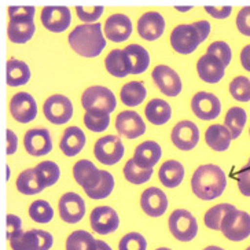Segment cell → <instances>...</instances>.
<instances>
[{
	"label": "cell",
	"instance_id": "obj_49",
	"mask_svg": "<svg viewBox=\"0 0 250 250\" xmlns=\"http://www.w3.org/2000/svg\"><path fill=\"white\" fill-rule=\"evenodd\" d=\"M21 219L18 217V216H15V214H7V217H6V226H7V241H10L13 236L18 235L21 231H22V228H21Z\"/></svg>",
	"mask_w": 250,
	"mask_h": 250
},
{
	"label": "cell",
	"instance_id": "obj_17",
	"mask_svg": "<svg viewBox=\"0 0 250 250\" xmlns=\"http://www.w3.org/2000/svg\"><path fill=\"white\" fill-rule=\"evenodd\" d=\"M25 150L33 157H42L48 154L52 150L51 133L45 128L29 129L23 138Z\"/></svg>",
	"mask_w": 250,
	"mask_h": 250
},
{
	"label": "cell",
	"instance_id": "obj_51",
	"mask_svg": "<svg viewBox=\"0 0 250 250\" xmlns=\"http://www.w3.org/2000/svg\"><path fill=\"white\" fill-rule=\"evenodd\" d=\"M6 139H7V155L14 154L17 151V147H18V138L11 129H7L6 131Z\"/></svg>",
	"mask_w": 250,
	"mask_h": 250
},
{
	"label": "cell",
	"instance_id": "obj_26",
	"mask_svg": "<svg viewBox=\"0 0 250 250\" xmlns=\"http://www.w3.org/2000/svg\"><path fill=\"white\" fill-rule=\"evenodd\" d=\"M85 146V135L79 126H69L62 135L59 147L67 157H74Z\"/></svg>",
	"mask_w": 250,
	"mask_h": 250
},
{
	"label": "cell",
	"instance_id": "obj_22",
	"mask_svg": "<svg viewBox=\"0 0 250 250\" xmlns=\"http://www.w3.org/2000/svg\"><path fill=\"white\" fill-rule=\"evenodd\" d=\"M165 30V20L157 11L145 13L138 21V33L145 40L153 42L162 36Z\"/></svg>",
	"mask_w": 250,
	"mask_h": 250
},
{
	"label": "cell",
	"instance_id": "obj_52",
	"mask_svg": "<svg viewBox=\"0 0 250 250\" xmlns=\"http://www.w3.org/2000/svg\"><path fill=\"white\" fill-rule=\"evenodd\" d=\"M241 63L248 72H250V44L243 47L242 52H241Z\"/></svg>",
	"mask_w": 250,
	"mask_h": 250
},
{
	"label": "cell",
	"instance_id": "obj_32",
	"mask_svg": "<svg viewBox=\"0 0 250 250\" xmlns=\"http://www.w3.org/2000/svg\"><path fill=\"white\" fill-rule=\"evenodd\" d=\"M145 113L151 124L164 125L172 117V107L169 106V103L162 99H153L147 103Z\"/></svg>",
	"mask_w": 250,
	"mask_h": 250
},
{
	"label": "cell",
	"instance_id": "obj_19",
	"mask_svg": "<svg viewBox=\"0 0 250 250\" xmlns=\"http://www.w3.org/2000/svg\"><path fill=\"white\" fill-rule=\"evenodd\" d=\"M140 206L143 212L150 217H160L168 209V198L167 194L161 188L150 187L142 192Z\"/></svg>",
	"mask_w": 250,
	"mask_h": 250
},
{
	"label": "cell",
	"instance_id": "obj_18",
	"mask_svg": "<svg viewBox=\"0 0 250 250\" xmlns=\"http://www.w3.org/2000/svg\"><path fill=\"white\" fill-rule=\"evenodd\" d=\"M199 129L192 121H180L172 129V142L177 148L188 151L198 145Z\"/></svg>",
	"mask_w": 250,
	"mask_h": 250
},
{
	"label": "cell",
	"instance_id": "obj_55",
	"mask_svg": "<svg viewBox=\"0 0 250 250\" xmlns=\"http://www.w3.org/2000/svg\"><path fill=\"white\" fill-rule=\"evenodd\" d=\"M155 250H172V249H169V248H158V249H155Z\"/></svg>",
	"mask_w": 250,
	"mask_h": 250
},
{
	"label": "cell",
	"instance_id": "obj_31",
	"mask_svg": "<svg viewBox=\"0 0 250 250\" xmlns=\"http://www.w3.org/2000/svg\"><path fill=\"white\" fill-rule=\"evenodd\" d=\"M158 176L161 183L168 187V188H175L179 184L183 182L184 179V168L183 165L179 161L175 160H169L165 161L160 168Z\"/></svg>",
	"mask_w": 250,
	"mask_h": 250
},
{
	"label": "cell",
	"instance_id": "obj_14",
	"mask_svg": "<svg viewBox=\"0 0 250 250\" xmlns=\"http://www.w3.org/2000/svg\"><path fill=\"white\" fill-rule=\"evenodd\" d=\"M72 14L66 6H45L42 10V23L45 29L59 33L70 26Z\"/></svg>",
	"mask_w": 250,
	"mask_h": 250
},
{
	"label": "cell",
	"instance_id": "obj_45",
	"mask_svg": "<svg viewBox=\"0 0 250 250\" xmlns=\"http://www.w3.org/2000/svg\"><path fill=\"white\" fill-rule=\"evenodd\" d=\"M206 54L214 55L216 58H219L224 63V66H228L231 62V57H232V51L229 48V45L226 42H214L208 47Z\"/></svg>",
	"mask_w": 250,
	"mask_h": 250
},
{
	"label": "cell",
	"instance_id": "obj_41",
	"mask_svg": "<svg viewBox=\"0 0 250 250\" xmlns=\"http://www.w3.org/2000/svg\"><path fill=\"white\" fill-rule=\"evenodd\" d=\"M29 216L30 219L36 223L47 224L54 217V209L47 201L37 199V201H33L32 205L29 206Z\"/></svg>",
	"mask_w": 250,
	"mask_h": 250
},
{
	"label": "cell",
	"instance_id": "obj_1",
	"mask_svg": "<svg viewBox=\"0 0 250 250\" xmlns=\"http://www.w3.org/2000/svg\"><path fill=\"white\" fill-rule=\"evenodd\" d=\"M191 187L199 199L212 201L224 192L227 187V177L224 170L217 165H202L192 175Z\"/></svg>",
	"mask_w": 250,
	"mask_h": 250
},
{
	"label": "cell",
	"instance_id": "obj_53",
	"mask_svg": "<svg viewBox=\"0 0 250 250\" xmlns=\"http://www.w3.org/2000/svg\"><path fill=\"white\" fill-rule=\"evenodd\" d=\"M96 250H113L107 245L106 242H103V241H101V239H96Z\"/></svg>",
	"mask_w": 250,
	"mask_h": 250
},
{
	"label": "cell",
	"instance_id": "obj_48",
	"mask_svg": "<svg viewBox=\"0 0 250 250\" xmlns=\"http://www.w3.org/2000/svg\"><path fill=\"white\" fill-rule=\"evenodd\" d=\"M238 187L239 191L242 192L245 197H250V167H245L242 170L236 173Z\"/></svg>",
	"mask_w": 250,
	"mask_h": 250
},
{
	"label": "cell",
	"instance_id": "obj_2",
	"mask_svg": "<svg viewBox=\"0 0 250 250\" xmlns=\"http://www.w3.org/2000/svg\"><path fill=\"white\" fill-rule=\"evenodd\" d=\"M69 44L84 58H95L106 47L101 23L79 25L69 35Z\"/></svg>",
	"mask_w": 250,
	"mask_h": 250
},
{
	"label": "cell",
	"instance_id": "obj_46",
	"mask_svg": "<svg viewBox=\"0 0 250 250\" xmlns=\"http://www.w3.org/2000/svg\"><path fill=\"white\" fill-rule=\"evenodd\" d=\"M103 6H77L76 11L81 21L85 23H92L101 18L103 13Z\"/></svg>",
	"mask_w": 250,
	"mask_h": 250
},
{
	"label": "cell",
	"instance_id": "obj_20",
	"mask_svg": "<svg viewBox=\"0 0 250 250\" xmlns=\"http://www.w3.org/2000/svg\"><path fill=\"white\" fill-rule=\"evenodd\" d=\"M116 128L120 135L128 139L139 138L146 132V124L139 114L133 110L121 111L116 118Z\"/></svg>",
	"mask_w": 250,
	"mask_h": 250
},
{
	"label": "cell",
	"instance_id": "obj_28",
	"mask_svg": "<svg viewBox=\"0 0 250 250\" xmlns=\"http://www.w3.org/2000/svg\"><path fill=\"white\" fill-rule=\"evenodd\" d=\"M206 145L214 151H226L232 140V135L226 125H210L205 132Z\"/></svg>",
	"mask_w": 250,
	"mask_h": 250
},
{
	"label": "cell",
	"instance_id": "obj_35",
	"mask_svg": "<svg viewBox=\"0 0 250 250\" xmlns=\"http://www.w3.org/2000/svg\"><path fill=\"white\" fill-rule=\"evenodd\" d=\"M234 209H236V208L231 204H219V205L210 208L204 217L205 226L210 229H214V231H221V224H223L224 217Z\"/></svg>",
	"mask_w": 250,
	"mask_h": 250
},
{
	"label": "cell",
	"instance_id": "obj_15",
	"mask_svg": "<svg viewBox=\"0 0 250 250\" xmlns=\"http://www.w3.org/2000/svg\"><path fill=\"white\" fill-rule=\"evenodd\" d=\"M59 214L61 219L69 224H76L85 214V202L76 192H66L59 199Z\"/></svg>",
	"mask_w": 250,
	"mask_h": 250
},
{
	"label": "cell",
	"instance_id": "obj_27",
	"mask_svg": "<svg viewBox=\"0 0 250 250\" xmlns=\"http://www.w3.org/2000/svg\"><path fill=\"white\" fill-rule=\"evenodd\" d=\"M45 187L47 186L42 180L36 168L25 169L17 177V188H18V191L22 192L25 195L39 194L43 191Z\"/></svg>",
	"mask_w": 250,
	"mask_h": 250
},
{
	"label": "cell",
	"instance_id": "obj_34",
	"mask_svg": "<svg viewBox=\"0 0 250 250\" xmlns=\"http://www.w3.org/2000/svg\"><path fill=\"white\" fill-rule=\"evenodd\" d=\"M146 95H147V89L142 81L126 83L120 92V98H121L123 103L125 106H129V107L140 104L146 99Z\"/></svg>",
	"mask_w": 250,
	"mask_h": 250
},
{
	"label": "cell",
	"instance_id": "obj_13",
	"mask_svg": "<svg viewBox=\"0 0 250 250\" xmlns=\"http://www.w3.org/2000/svg\"><path fill=\"white\" fill-rule=\"evenodd\" d=\"M91 227L92 229L101 234V235H107L114 232L118 228L120 219H118L117 212L110 208V206H98L91 212Z\"/></svg>",
	"mask_w": 250,
	"mask_h": 250
},
{
	"label": "cell",
	"instance_id": "obj_33",
	"mask_svg": "<svg viewBox=\"0 0 250 250\" xmlns=\"http://www.w3.org/2000/svg\"><path fill=\"white\" fill-rule=\"evenodd\" d=\"M104 65L107 72L114 76V77H125L128 74H131V66L128 58L124 54V50H113L109 52V55L106 57Z\"/></svg>",
	"mask_w": 250,
	"mask_h": 250
},
{
	"label": "cell",
	"instance_id": "obj_25",
	"mask_svg": "<svg viewBox=\"0 0 250 250\" xmlns=\"http://www.w3.org/2000/svg\"><path fill=\"white\" fill-rule=\"evenodd\" d=\"M101 170L102 169H98L89 160H80V161L76 162L73 167L74 180L80 184L81 187L85 190V192H87L99 180Z\"/></svg>",
	"mask_w": 250,
	"mask_h": 250
},
{
	"label": "cell",
	"instance_id": "obj_21",
	"mask_svg": "<svg viewBox=\"0 0 250 250\" xmlns=\"http://www.w3.org/2000/svg\"><path fill=\"white\" fill-rule=\"evenodd\" d=\"M104 35L109 40L116 43H121L129 39L132 35V22L128 15L118 13L110 15L104 22Z\"/></svg>",
	"mask_w": 250,
	"mask_h": 250
},
{
	"label": "cell",
	"instance_id": "obj_8",
	"mask_svg": "<svg viewBox=\"0 0 250 250\" xmlns=\"http://www.w3.org/2000/svg\"><path fill=\"white\" fill-rule=\"evenodd\" d=\"M81 103L87 111L99 110L106 111L109 114L111 111H114L116 106H117L114 94L110 89L102 87V85H95V87H89L85 89L81 96Z\"/></svg>",
	"mask_w": 250,
	"mask_h": 250
},
{
	"label": "cell",
	"instance_id": "obj_39",
	"mask_svg": "<svg viewBox=\"0 0 250 250\" xmlns=\"http://www.w3.org/2000/svg\"><path fill=\"white\" fill-rule=\"evenodd\" d=\"M84 124L92 132H103L110 124V114L106 111L88 110L84 114Z\"/></svg>",
	"mask_w": 250,
	"mask_h": 250
},
{
	"label": "cell",
	"instance_id": "obj_30",
	"mask_svg": "<svg viewBox=\"0 0 250 250\" xmlns=\"http://www.w3.org/2000/svg\"><path fill=\"white\" fill-rule=\"evenodd\" d=\"M30 80L29 66L20 59H8L6 65V83L10 87L23 85Z\"/></svg>",
	"mask_w": 250,
	"mask_h": 250
},
{
	"label": "cell",
	"instance_id": "obj_29",
	"mask_svg": "<svg viewBox=\"0 0 250 250\" xmlns=\"http://www.w3.org/2000/svg\"><path fill=\"white\" fill-rule=\"evenodd\" d=\"M124 54L129 62L131 74H140L147 70L150 65V54L145 47L139 44L126 45L124 48Z\"/></svg>",
	"mask_w": 250,
	"mask_h": 250
},
{
	"label": "cell",
	"instance_id": "obj_38",
	"mask_svg": "<svg viewBox=\"0 0 250 250\" xmlns=\"http://www.w3.org/2000/svg\"><path fill=\"white\" fill-rule=\"evenodd\" d=\"M114 188V177L107 170H101V177L95 186L85 194L92 199H103L109 197Z\"/></svg>",
	"mask_w": 250,
	"mask_h": 250
},
{
	"label": "cell",
	"instance_id": "obj_36",
	"mask_svg": "<svg viewBox=\"0 0 250 250\" xmlns=\"http://www.w3.org/2000/svg\"><path fill=\"white\" fill-rule=\"evenodd\" d=\"M66 250H96V239L84 229H77L67 236Z\"/></svg>",
	"mask_w": 250,
	"mask_h": 250
},
{
	"label": "cell",
	"instance_id": "obj_3",
	"mask_svg": "<svg viewBox=\"0 0 250 250\" xmlns=\"http://www.w3.org/2000/svg\"><path fill=\"white\" fill-rule=\"evenodd\" d=\"M209 33L210 23L208 21L177 25L170 33V44L179 54H191L205 42Z\"/></svg>",
	"mask_w": 250,
	"mask_h": 250
},
{
	"label": "cell",
	"instance_id": "obj_9",
	"mask_svg": "<svg viewBox=\"0 0 250 250\" xmlns=\"http://www.w3.org/2000/svg\"><path fill=\"white\" fill-rule=\"evenodd\" d=\"M124 151V145L116 135H107L98 139L94 147L96 160L104 165H114L118 161H121Z\"/></svg>",
	"mask_w": 250,
	"mask_h": 250
},
{
	"label": "cell",
	"instance_id": "obj_43",
	"mask_svg": "<svg viewBox=\"0 0 250 250\" xmlns=\"http://www.w3.org/2000/svg\"><path fill=\"white\" fill-rule=\"evenodd\" d=\"M39 175L42 177V180L44 182L47 187H50L52 184H55L58 182L59 176H61V170L59 167L52 161H43L40 162L36 167Z\"/></svg>",
	"mask_w": 250,
	"mask_h": 250
},
{
	"label": "cell",
	"instance_id": "obj_50",
	"mask_svg": "<svg viewBox=\"0 0 250 250\" xmlns=\"http://www.w3.org/2000/svg\"><path fill=\"white\" fill-rule=\"evenodd\" d=\"M205 11H208L209 14L212 15L213 18L217 20H223V18H227L232 11L231 6H221V7H213V6H205Z\"/></svg>",
	"mask_w": 250,
	"mask_h": 250
},
{
	"label": "cell",
	"instance_id": "obj_57",
	"mask_svg": "<svg viewBox=\"0 0 250 250\" xmlns=\"http://www.w3.org/2000/svg\"><path fill=\"white\" fill-rule=\"evenodd\" d=\"M248 167H250V158H249V162H248Z\"/></svg>",
	"mask_w": 250,
	"mask_h": 250
},
{
	"label": "cell",
	"instance_id": "obj_37",
	"mask_svg": "<svg viewBox=\"0 0 250 250\" xmlns=\"http://www.w3.org/2000/svg\"><path fill=\"white\" fill-rule=\"evenodd\" d=\"M248 114L242 107H231L227 111V116L224 120V125L229 129L232 135V139H238L243 131V126L246 124Z\"/></svg>",
	"mask_w": 250,
	"mask_h": 250
},
{
	"label": "cell",
	"instance_id": "obj_4",
	"mask_svg": "<svg viewBox=\"0 0 250 250\" xmlns=\"http://www.w3.org/2000/svg\"><path fill=\"white\" fill-rule=\"evenodd\" d=\"M35 11L33 6H10L7 35L13 43H26L35 35Z\"/></svg>",
	"mask_w": 250,
	"mask_h": 250
},
{
	"label": "cell",
	"instance_id": "obj_10",
	"mask_svg": "<svg viewBox=\"0 0 250 250\" xmlns=\"http://www.w3.org/2000/svg\"><path fill=\"white\" fill-rule=\"evenodd\" d=\"M43 111L45 118L52 124H65L73 116V104L67 96L55 94L45 101Z\"/></svg>",
	"mask_w": 250,
	"mask_h": 250
},
{
	"label": "cell",
	"instance_id": "obj_44",
	"mask_svg": "<svg viewBox=\"0 0 250 250\" xmlns=\"http://www.w3.org/2000/svg\"><path fill=\"white\" fill-rule=\"evenodd\" d=\"M147 241L139 232H128L125 234L118 243V250H146Z\"/></svg>",
	"mask_w": 250,
	"mask_h": 250
},
{
	"label": "cell",
	"instance_id": "obj_16",
	"mask_svg": "<svg viewBox=\"0 0 250 250\" xmlns=\"http://www.w3.org/2000/svg\"><path fill=\"white\" fill-rule=\"evenodd\" d=\"M191 109L194 114L201 120H214L220 114L221 103L213 94L201 91L192 98Z\"/></svg>",
	"mask_w": 250,
	"mask_h": 250
},
{
	"label": "cell",
	"instance_id": "obj_42",
	"mask_svg": "<svg viewBox=\"0 0 250 250\" xmlns=\"http://www.w3.org/2000/svg\"><path fill=\"white\" fill-rule=\"evenodd\" d=\"M229 94L239 102L250 101V80L245 76H238L229 84Z\"/></svg>",
	"mask_w": 250,
	"mask_h": 250
},
{
	"label": "cell",
	"instance_id": "obj_12",
	"mask_svg": "<svg viewBox=\"0 0 250 250\" xmlns=\"http://www.w3.org/2000/svg\"><path fill=\"white\" fill-rule=\"evenodd\" d=\"M151 77L160 91L167 96H177L182 92L180 76L168 65H158L154 67Z\"/></svg>",
	"mask_w": 250,
	"mask_h": 250
},
{
	"label": "cell",
	"instance_id": "obj_58",
	"mask_svg": "<svg viewBox=\"0 0 250 250\" xmlns=\"http://www.w3.org/2000/svg\"><path fill=\"white\" fill-rule=\"evenodd\" d=\"M246 250H250V246H249V248H248V249H246Z\"/></svg>",
	"mask_w": 250,
	"mask_h": 250
},
{
	"label": "cell",
	"instance_id": "obj_11",
	"mask_svg": "<svg viewBox=\"0 0 250 250\" xmlns=\"http://www.w3.org/2000/svg\"><path fill=\"white\" fill-rule=\"evenodd\" d=\"M10 111L18 123L28 124L37 116L36 101L28 92H18L10 102Z\"/></svg>",
	"mask_w": 250,
	"mask_h": 250
},
{
	"label": "cell",
	"instance_id": "obj_24",
	"mask_svg": "<svg viewBox=\"0 0 250 250\" xmlns=\"http://www.w3.org/2000/svg\"><path fill=\"white\" fill-rule=\"evenodd\" d=\"M161 155V146L154 140H146L135 148L133 161L142 168L151 169L153 167H155V164L160 161Z\"/></svg>",
	"mask_w": 250,
	"mask_h": 250
},
{
	"label": "cell",
	"instance_id": "obj_7",
	"mask_svg": "<svg viewBox=\"0 0 250 250\" xmlns=\"http://www.w3.org/2000/svg\"><path fill=\"white\" fill-rule=\"evenodd\" d=\"M169 229L172 235L180 242H190L198 232V224L195 217L188 210L176 209L169 216Z\"/></svg>",
	"mask_w": 250,
	"mask_h": 250
},
{
	"label": "cell",
	"instance_id": "obj_23",
	"mask_svg": "<svg viewBox=\"0 0 250 250\" xmlns=\"http://www.w3.org/2000/svg\"><path fill=\"white\" fill-rule=\"evenodd\" d=\"M224 70H226L224 63L210 54H205L204 57H201L197 63L198 76L205 83H210V84L219 83L224 77Z\"/></svg>",
	"mask_w": 250,
	"mask_h": 250
},
{
	"label": "cell",
	"instance_id": "obj_47",
	"mask_svg": "<svg viewBox=\"0 0 250 250\" xmlns=\"http://www.w3.org/2000/svg\"><path fill=\"white\" fill-rule=\"evenodd\" d=\"M236 26L242 35L250 36V6L241 8L236 17Z\"/></svg>",
	"mask_w": 250,
	"mask_h": 250
},
{
	"label": "cell",
	"instance_id": "obj_40",
	"mask_svg": "<svg viewBox=\"0 0 250 250\" xmlns=\"http://www.w3.org/2000/svg\"><path fill=\"white\" fill-rule=\"evenodd\" d=\"M124 176L125 179L132 184H143L146 183L147 180H150V177L153 176V168L151 169H146L139 167L136 162L132 160L125 164L124 167Z\"/></svg>",
	"mask_w": 250,
	"mask_h": 250
},
{
	"label": "cell",
	"instance_id": "obj_5",
	"mask_svg": "<svg viewBox=\"0 0 250 250\" xmlns=\"http://www.w3.org/2000/svg\"><path fill=\"white\" fill-rule=\"evenodd\" d=\"M221 232L232 242H241L250 236V214L234 209L224 217Z\"/></svg>",
	"mask_w": 250,
	"mask_h": 250
},
{
	"label": "cell",
	"instance_id": "obj_56",
	"mask_svg": "<svg viewBox=\"0 0 250 250\" xmlns=\"http://www.w3.org/2000/svg\"><path fill=\"white\" fill-rule=\"evenodd\" d=\"M177 8H179V10H188L190 7H177Z\"/></svg>",
	"mask_w": 250,
	"mask_h": 250
},
{
	"label": "cell",
	"instance_id": "obj_6",
	"mask_svg": "<svg viewBox=\"0 0 250 250\" xmlns=\"http://www.w3.org/2000/svg\"><path fill=\"white\" fill-rule=\"evenodd\" d=\"M8 242L13 250H50L54 245V238L44 229L35 228L26 232L21 231Z\"/></svg>",
	"mask_w": 250,
	"mask_h": 250
},
{
	"label": "cell",
	"instance_id": "obj_54",
	"mask_svg": "<svg viewBox=\"0 0 250 250\" xmlns=\"http://www.w3.org/2000/svg\"><path fill=\"white\" fill-rule=\"evenodd\" d=\"M204 250H226V249H223V248H219V246H208V248H205Z\"/></svg>",
	"mask_w": 250,
	"mask_h": 250
}]
</instances>
